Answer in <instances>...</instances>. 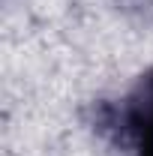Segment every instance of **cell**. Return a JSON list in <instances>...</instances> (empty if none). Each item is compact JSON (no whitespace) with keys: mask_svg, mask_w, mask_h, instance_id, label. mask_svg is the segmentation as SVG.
<instances>
[{"mask_svg":"<svg viewBox=\"0 0 153 156\" xmlns=\"http://www.w3.org/2000/svg\"><path fill=\"white\" fill-rule=\"evenodd\" d=\"M126 123L138 141V156H153V72L135 90L126 108Z\"/></svg>","mask_w":153,"mask_h":156,"instance_id":"obj_1","label":"cell"}]
</instances>
